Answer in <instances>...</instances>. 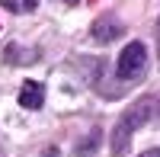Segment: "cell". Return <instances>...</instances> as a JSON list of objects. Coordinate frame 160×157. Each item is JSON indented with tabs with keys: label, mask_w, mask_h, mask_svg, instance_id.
Instances as JSON below:
<instances>
[{
	"label": "cell",
	"mask_w": 160,
	"mask_h": 157,
	"mask_svg": "<svg viewBox=\"0 0 160 157\" xmlns=\"http://www.w3.org/2000/svg\"><path fill=\"white\" fill-rule=\"evenodd\" d=\"M144 68H148V48H144V42H128L122 48V55H118V61H115V74L122 80H135V77L144 74Z\"/></svg>",
	"instance_id": "obj_1"
},
{
	"label": "cell",
	"mask_w": 160,
	"mask_h": 157,
	"mask_svg": "<svg viewBox=\"0 0 160 157\" xmlns=\"http://www.w3.org/2000/svg\"><path fill=\"white\" fill-rule=\"evenodd\" d=\"M157 109H160V99L154 96V93H148V96H141V99H135L131 103V109L122 115V125H128L131 132H135V128H141V125H148L154 115H157Z\"/></svg>",
	"instance_id": "obj_2"
},
{
	"label": "cell",
	"mask_w": 160,
	"mask_h": 157,
	"mask_svg": "<svg viewBox=\"0 0 160 157\" xmlns=\"http://www.w3.org/2000/svg\"><path fill=\"white\" fill-rule=\"evenodd\" d=\"M90 35H93V42L109 45V42H115L118 35H125V26H122V19H118L115 13H102V16H96V23H93Z\"/></svg>",
	"instance_id": "obj_3"
},
{
	"label": "cell",
	"mask_w": 160,
	"mask_h": 157,
	"mask_svg": "<svg viewBox=\"0 0 160 157\" xmlns=\"http://www.w3.org/2000/svg\"><path fill=\"white\" fill-rule=\"evenodd\" d=\"M19 106L22 109H42L45 106V87L38 80H26L19 90Z\"/></svg>",
	"instance_id": "obj_4"
},
{
	"label": "cell",
	"mask_w": 160,
	"mask_h": 157,
	"mask_svg": "<svg viewBox=\"0 0 160 157\" xmlns=\"http://www.w3.org/2000/svg\"><path fill=\"white\" fill-rule=\"evenodd\" d=\"M38 55H42L38 48H26V45H16V42H10L3 48V61L7 64H16V68H19V64H35Z\"/></svg>",
	"instance_id": "obj_5"
},
{
	"label": "cell",
	"mask_w": 160,
	"mask_h": 157,
	"mask_svg": "<svg viewBox=\"0 0 160 157\" xmlns=\"http://www.w3.org/2000/svg\"><path fill=\"white\" fill-rule=\"evenodd\" d=\"M109 138H112V141H109L112 157H125V148H128V141H131V128L118 122V125L112 128V135H109Z\"/></svg>",
	"instance_id": "obj_6"
},
{
	"label": "cell",
	"mask_w": 160,
	"mask_h": 157,
	"mask_svg": "<svg viewBox=\"0 0 160 157\" xmlns=\"http://www.w3.org/2000/svg\"><path fill=\"white\" fill-rule=\"evenodd\" d=\"M99 138H102V132H99V128H93V132L87 135V141H83V144H77V148H74V151H77V157H90L93 151L99 148Z\"/></svg>",
	"instance_id": "obj_7"
},
{
	"label": "cell",
	"mask_w": 160,
	"mask_h": 157,
	"mask_svg": "<svg viewBox=\"0 0 160 157\" xmlns=\"http://www.w3.org/2000/svg\"><path fill=\"white\" fill-rule=\"evenodd\" d=\"M3 3V10H13V13H19V0H0Z\"/></svg>",
	"instance_id": "obj_8"
},
{
	"label": "cell",
	"mask_w": 160,
	"mask_h": 157,
	"mask_svg": "<svg viewBox=\"0 0 160 157\" xmlns=\"http://www.w3.org/2000/svg\"><path fill=\"white\" fill-rule=\"evenodd\" d=\"M38 7V0H22V3H19V10H35Z\"/></svg>",
	"instance_id": "obj_9"
},
{
	"label": "cell",
	"mask_w": 160,
	"mask_h": 157,
	"mask_svg": "<svg viewBox=\"0 0 160 157\" xmlns=\"http://www.w3.org/2000/svg\"><path fill=\"white\" fill-rule=\"evenodd\" d=\"M138 157H160V148H151V151H144V154H138Z\"/></svg>",
	"instance_id": "obj_10"
},
{
	"label": "cell",
	"mask_w": 160,
	"mask_h": 157,
	"mask_svg": "<svg viewBox=\"0 0 160 157\" xmlns=\"http://www.w3.org/2000/svg\"><path fill=\"white\" fill-rule=\"evenodd\" d=\"M61 3H68V7H77V3H80V0H61Z\"/></svg>",
	"instance_id": "obj_11"
},
{
	"label": "cell",
	"mask_w": 160,
	"mask_h": 157,
	"mask_svg": "<svg viewBox=\"0 0 160 157\" xmlns=\"http://www.w3.org/2000/svg\"><path fill=\"white\" fill-rule=\"evenodd\" d=\"M157 35H160V19H157ZM157 45H160V38H157Z\"/></svg>",
	"instance_id": "obj_12"
}]
</instances>
